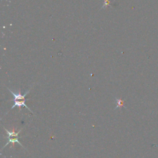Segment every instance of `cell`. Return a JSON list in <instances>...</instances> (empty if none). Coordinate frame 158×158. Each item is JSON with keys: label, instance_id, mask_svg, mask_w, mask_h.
Listing matches in <instances>:
<instances>
[{"label": "cell", "instance_id": "2", "mask_svg": "<svg viewBox=\"0 0 158 158\" xmlns=\"http://www.w3.org/2000/svg\"><path fill=\"white\" fill-rule=\"evenodd\" d=\"M28 100V99L27 100H21V101H14V104H13V106H12V108H11V110H12V109H13L14 107H18L19 109H21V106H23V107H25L27 109H28V110L30 111H32V110H31V109H30L27 105H26L25 104V101Z\"/></svg>", "mask_w": 158, "mask_h": 158}, {"label": "cell", "instance_id": "1", "mask_svg": "<svg viewBox=\"0 0 158 158\" xmlns=\"http://www.w3.org/2000/svg\"><path fill=\"white\" fill-rule=\"evenodd\" d=\"M31 88H30V90H29L28 91H27V92H26V93L24 94V95H21V92H19L17 94H16L14 92H13L12 91V90H11L9 88H7V89H8L9 91L11 93L13 94V97H14V99H13L12 101L14 102V101H17V100H27V99H25V98L26 96H27V94L30 92V91H31Z\"/></svg>", "mask_w": 158, "mask_h": 158}, {"label": "cell", "instance_id": "4", "mask_svg": "<svg viewBox=\"0 0 158 158\" xmlns=\"http://www.w3.org/2000/svg\"><path fill=\"white\" fill-rule=\"evenodd\" d=\"M4 129H5V130L6 131V132L7 133V135H8V136H7V138H14V137H19V134L21 132V131L22 130L21 129L20 130H19L17 132H16V131H9L8 130H7L6 128L5 127H3Z\"/></svg>", "mask_w": 158, "mask_h": 158}, {"label": "cell", "instance_id": "5", "mask_svg": "<svg viewBox=\"0 0 158 158\" xmlns=\"http://www.w3.org/2000/svg\"><path fill=\"white\" fill-rule=\"evenodd\" d=\"M116 102H117V106H116V109H118V108H120L123 106L124 105V101L121 100V99H118V98H116Z\"/></svg>", "mask_w": 158, "mask_h": 158}, {"label": "cell", "instance_id": "3", "mask_svg": "<svg viewBox=\"0 0 158 158\" xmlns=\"http://www.w3.org/2000/svg\"><path fill=\"white\" fill-rule=\"evenodd\" d=\"M18 138H19V137H14V138H7V139H8V141H7V143L3 146V149H4L5 147H6V146H7V145L9 144V143H13V146H14V144L15 143H18L22 146V147H23L24 148H25L24 147V146L21 144V143L19 141Z\"/></svg>", "mask_w": 158, "mask_h": 158}]
</instances>
